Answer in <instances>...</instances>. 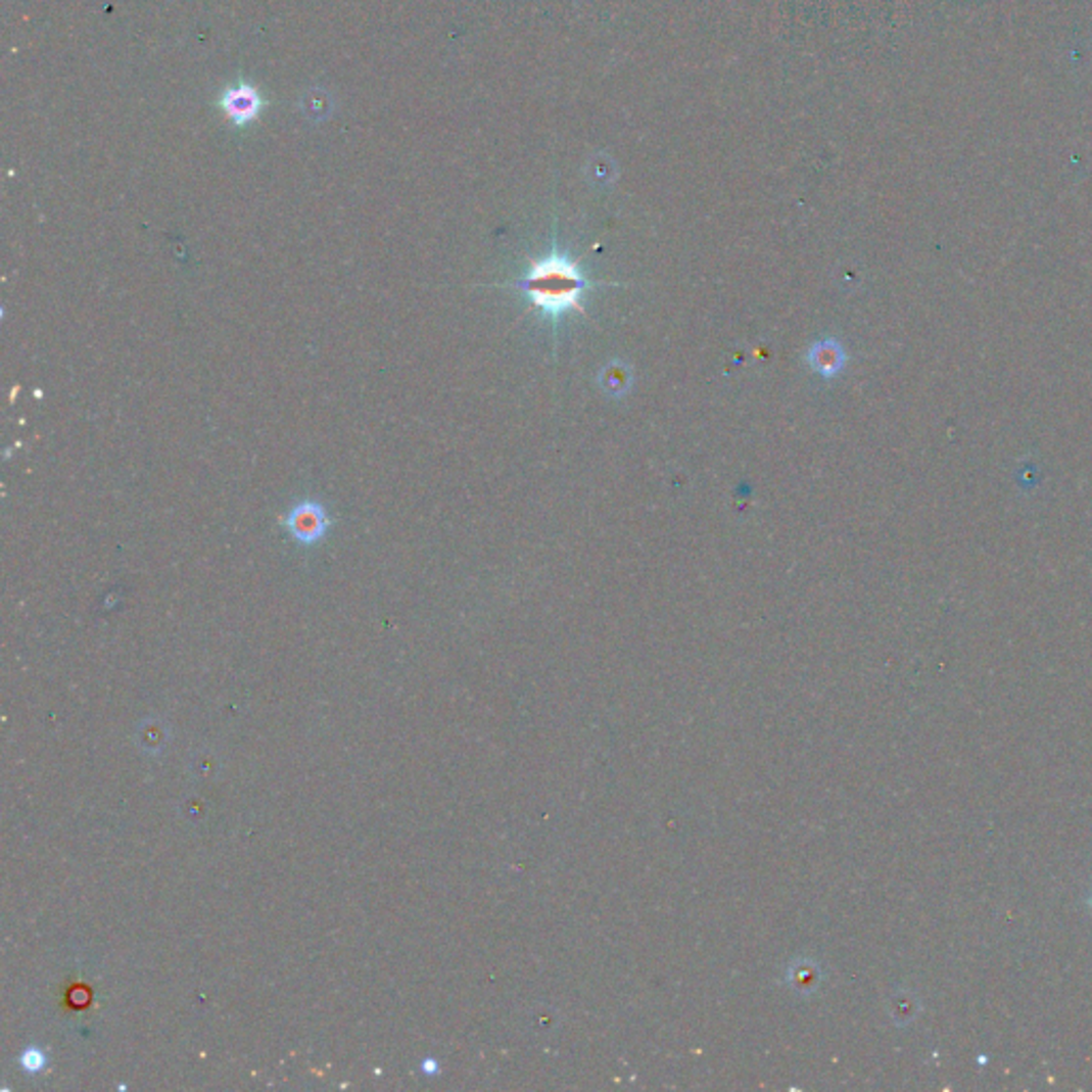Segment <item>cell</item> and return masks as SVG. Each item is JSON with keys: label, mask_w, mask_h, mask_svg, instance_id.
Here are the masks:
<instances>
[{"label": "cell", "mask_w": 1092, "mask_h": 1092, "mask_svg": "<svg viewBox=\"0 0 1092 1092\" xmlns=\"http://www.w3.org/2000/svg\"><path fill=\"white\" fill-rule=\"evenodd\" d=\"M602 284L604 282L582 276L578 265L557 250L540 260L531 258L527 276L513 282L515 288L527 295L531 307L540 310L553 325H557L568 310H576L582 317H587V310L580 305L578 297L585 290Z\"/></svg>", "instance_id": "cell-1"}, {"label": "cell", "mask_w": 1092, "mask_h": 1092, "mask_svg": "<svg viewBox=\"0 0 1092 1092\" xmlns=\"http://www.w3.org/2000/svg\"><path fill=\"white\" fill-rule=\"evenodd\" d=\"M288 536L303 547L319 544L331 527V519L325 506L319 502H301L290 508V513L282 521Z\"/></svg>", "instance_id": "cell-2"}, {"label": "cell", "mask_w": 1092, "mask_h": 1092, "mask_svg": "<svg viewBox=\"0 0 1092 1092\" xmlns=\"http://www.w3.org/2000/svg\"><path fill=\"white\" fill-rule=\"evenodd\" d=\"M267 101L263 92L248 82L227 86L221 94V109L235 129H246L260 117Z\"/></svg>", "instance_id": "cell-3"}, {"label": "cell", "mask_w": 1092, "mask_h": 1092, "mask_svg": "<svg viewBox=\"0 0 1092 1092\" xmlns=\"http://www.w3.org/2000/svg\"><path fill=\"white\" fill-rule=\"evenodd\" d=\"M807 361H809L811 370L817 372L819 376L835 378L845 368L847 352H845V348H843V344L839 342V339L826 337V339H819V342H815L809 348Z\"/></svg>", "instance_id": "cell-4"}, {"label": "cell", "mask_w": 1092, "mask_h": 1092, "mask_svg": "<svg viewBox=\"0 0 1092 1092\" xmlns=\"http://www.w3.org/2000/svg\"><path fill=\"white\" fill-rule=\"evenodd\" d=\"M600 384L602 388L609 395H623L629 391V384H632V370H629L627 366H623V363H611V366H606L600 374Z\"/></svg>", "instance_id": "cell-5"}]
</instances>
